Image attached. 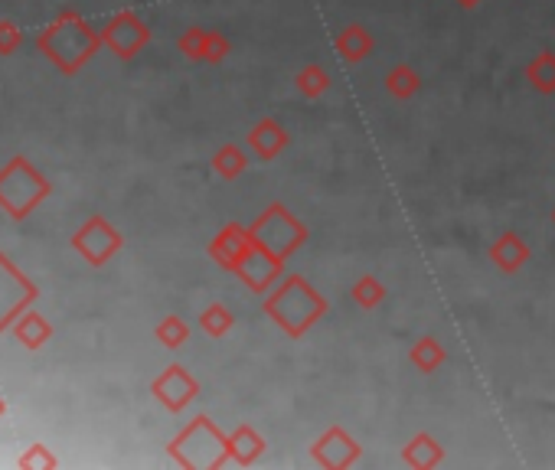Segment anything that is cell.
Segmentation results:
<instances>
[{
  "label": "cell",
  "instance_id": "obj_23",
  "mask_svg": "<svg viewBox=\"0 0 555 470\" xmlns=\"http://www.w3.org/2000/svg\"><path fill=\"white\" fill-rule=\"evenodd\" d=\"M154 337L164 343L167 350H180V346L190 340V327H187V320H180V317H164L157 324Z\"/></svg>",
  "mask_w": 555,
  "mask_h": 470
},
{
  "label": "cell",
  "instance_id": "obj_28",
  "mask_svg": "<svg viewBox=\"0 0 555 470\" xmlns=\"http://www.w3.org/2000/svg\"><path fill=\"white\" fill-rule=\"evenodd\" d=\"M458 4H461V7H467V10H471V7H477V4H480V0H458Z\"/></svg>",
  "mask_w": 555,
  "mask_h": 470
},
{
  "label": "cell",
  "instance_id": "obj_5",
  "mask_svg": "<svg viewBox=\"0 0 555 470\" xmlns=\"http://www.w3.org/2000/svg\"><path fill=\"white\" fill-rule=\"evenodd\" d=\"M311 457L320 467H327V470H347L353 464H360L363 448H360V441H356L347 428L330 425L324 435L311 444Z\"/></svg>",
  "mask_w": 555,
  "mask_h": 470
},
{
  "label": "cell",
  "instance_id": "obj_26",
  "mask_svg": "<svg viewBox=\"0 0 555 470\" xmlns=\"http://www.w3.org/2000/svg\"><path fill=\"white\" fill-rule=\"evenodd\" d=\"M17 333H20V337H23V343H27V346H40L43 340H46V324H43V320H36V317H27V320H23V324H17Z\"/></svg>",
  "mask_w": 555,
  "mask_h": 470
},
{
  "label": "cell",
  "instance_id": "obj_27",
  "mask_svg": "<svg viewBox=\"0 0 555 470\" xmlns=\"http://www.w3.org/2000/svg\"><path fill=\"white\" fill-rule=\"evenodd\" d=\"M20 43V33L10 23H0V53H10Z\"/></svg>",
  "mask_w": 555,
  "mask_h": 470
},
{
  "label": "cell",
  "instance_id": "obj_3",
  "mask_svg": "<svg viewBox=\"0 0 555 470\" xmlns=\"http://www.w3.org/2000/svg\"><path fill=\"white\" fill-rule=\"evenodd\" d=\"M170 457L183 467H222L229 461V435H222L206 415L193 418L190 428H183L180 435L170 441Z\"/></svg>",
  "mask_w": 555,
  "mask_h": 470
},
{
  "label": "cell",
  "instance_id": "obj_21",
  "mask_svg": "<svg viewBox=\"0 0 555 470\" xmlns=\"http://www.w3.org/2000/svg\"><path fill=\"white\" fill-rule=\"evenodd\" d=\"M386 284H382L376 275H363V278H356L353 281V288H350V298L356 307H363V311H376V307L386 301Z\"/></svg>",
  "mask_w": 555,
  "mask_h": 470
},
{
  "label": "cell",
  "instance_id": "obj_2",
  "mask_svg": "<svg viewBox=\"0 0 555 470\" xmlns=\"http://www.w3.org/2000/svg\"><path fill=\"white\" fill-rule=\"evenodd\" d=\"M249 232H252V239L262 245V249H268L271 255H278L281 262H288V258L294 252H301L307 245V239H311V232H307L304 222L278 200L268 203L262 213L255 216Z\"/></svg>",
  "mask_w": 555,
  "mask_h": 470
},
{
  "label": "cell",
  "instance_id": "obj_8",
  "mask_svg": "<svg viewBox=\"0 0 555 470\" xmlns=\"http://www.w3.org/2000/svg\"><path fill=\"white\" fill-rule=\"evenodd\" d=\"M151 392L160 405L170 408V412H183V408L200 395V382H196L183 366H167L164 373L154 379Z\"/></svg>",
  "mask_w": 555,
  "mask_h": 470
},
{
  "label": "cell",
  "instance_id": "obj_7",
  "mask_svg": "<svg viewBox=\"0 0 555 470\" xmlns=\"http://www.w3.org/2000/svg\"><path fill=\"white\" fill-rule=\"evenodd\" d=\"M147 40H151V30H147V23H144L138 14H131V10H125V14H118V17L111 20L108 27L102 30V43H105L115 56H121V59L138 56L141 49L147 46Z\"/></svg>",
  "mask_w": 555,
  "mask_h": 470
},
{
  "label": "cell",
  "instance_id": "obj_24",
  "mask_svg": "<svg viewBox=\"0 0 555 470\" xmlns=\"http://www.w3.org/2000/svg\"><path fill=\"white\" fill-rule=\"evenodd\" d=\"M232 53V43L229 36H222L219 30H206V40H203V63H222Z\"/></svg>",
  "mask_w": 555,
  "mask_h": 470
},
{
  "label": "cell",
  "instance_id": "obj_20",
  "mask_svg": "<svg viewBox=\"0 0 555 470\" xmlns=\"http://www.w3.org/2000/svg\"><path fill=\"white\" fill-rule=\"evenodd\" d=\"M526 82L533 85L539 95H555V53H536L526 63Z\"/></svg>",
  "mask_w": 555,
  "mask_h": 470
},
{
  "label": "cell",
  "instance_id": "obj_17",
  "mask_svg": "<svg viewBox=\"0 0 555 470\" xmlns=\"http://www.w3.org/2000/svg\"><path fill=\"white\" fill-rule=\"evenodd\" d=\"M330 85H333V76L327 72V66H320V63H307L298 69V76H294V89H298L301 98H311V102H317L320 95H327Z\"/></svg>",
  "mask_w": 555,
  "mask_h": 470
},
{
  "label": "cell",
  "instance_id": "obj_10",
  "mask_svg": "<svg viewBox=\"0 0 555 470\" xmlns=\"http://www.w3.org/2000/svg\"><path fill=\"white\" fill-rule=\"evenodd\" d=\"M249 249H252V232H249V226L229 222V226H222L216 232V239L209 242V258H213L219 268L236 271Z\"/></svg>",
  "mask_w": 555,
  "mask_h": 470
},
{
  "label": "cell",
  "instance_id": "obj_13",
  "mask_svg": "<svg viewBox=\"0 0 555 470\" xmlns=\"http://www.w3.org/2000/svg\"><path fill=\"white\" fill-rule=\"evenodd\" d=\"M402 464L412 467V470H431V467H441L444 464V448L435 435H428V431H418V435L402 448Z\"/></svg>",
  "mask_w": 555,
  "mask_h": 470
},
{
  "label": "cell",
  "instance_id": "obj_25",
  "mask_svg": "<svg viewBox=\"0 0 555 470\" xmlns=\"http://www.w3.org/2000/svg\"><path fill=\"white\" fill-rule=\"evenodd\" d=\"M203 40H206V30L190 27V30L177 40V49H180V53L187 56V59H193V63H203Z\"/></svg>",
  "mask_w": 555,
  "mask_h": 470
},
{
  "label": "cell",
  "instance_id": "obj_11",
  "mask_svg": "<svg viewBox=\"0 0 555 470\" xmlns=\"http://www.w3.org/2000/svg\"><path fill=\"white\" fill-rule=\"evenodd\" d=\"M288 144H291V134L288 128L281 125L278 118H262V121H255L252 131L245 134V147L255 154V160H262V164H268V160H275L288 151Z\"/></svg>",
  "mask_w": 555,
  "mask_h": 470
},
{
  "label": "cell",
  "instance_id": "obj_6",
  "mask_svg": "<svg viewBox=\"0 0 555 470\" xmlns=\"http://www.w3.org/2000/svg\"><path fill=\"white\" fill-rule=\"evenodd\" d=\"M232 275H239V281L249 291L265 294V291H271L281 281V275H285V262H281L278 255H271L268 249H262V245L252 239V249L245 252V258L239 262V268L232 271Z\"/></svg>",
  "mask_w": 555,
  "mask_h": 470
},
{
  "label": "cell",
  "instance_id": "obj_22",
  "mask_svg": "<svg viewBox=\"0 0 555 470\" xmlns=\"http://www.w3.org/2000/svg\"><path fill=\"white\" fill-rule=\"evenodd\" d=\"M200 327H203L206 337L219 340V337H226L232 327H236V317H232V311L226 304H209L206 311L200 314Z\"/></svg>",
  "mask_w": 555,
  "mask_h": 470
},
{
  "label": "cell",
  "instance_id": "obj_19",
  "mask_svg": "<svg viewBox=\"0 0 555 470\" xmlns=\"http://www.w3.org/2000/svg\"><path fill=\"white\" fill-rule=\"evenodd\" d=\"M418 89H422V76H418L409 63H396L386 72V92L392 98H399V102H409V98H415Z\"/></svg>",
  "mask_w": 555,
  "mask_h": 470
},
{
  "label": "cell",
  "instance_id": "obj_1",
  "mask_svg": "<svg viewBox=\"0 0 555 470\" xmlns=\"http://www.w3.org/2000/svg\"><path fill=\"white\" fill-rule=\"evenodd\" d=\"M262 311L285 337L301 340L317 320L330 314V301L304 275H281V281L265 294Z\"/></svg>",
  "mask_w": 555,
  "mask_h": 470
},
{
  "label": "cell",
  "instance_id": "obj_4",
  "mask_svg": "<svg viewBox=\"0 0 555 470\" xmlns=\"http://www.w3.org/2000/svg\"><path fill=\"white\" fill-rule=\"evenodd\" d=\"M98 43H102V36L89 30L79 17H72V14H63L56 20V27H49V33L40 36V46H46L49 56L56 59V66L66 72L79 69L98 49Z\"/></svg>",
  "mask_w": 555,
  "mask_h": 470
},
{
  "label": "cell",
  "instance_id": "obj_16",
  "mask_svg": "<svg viewBox=\"0 0 555 470\" xmlns=\"http://www.w3.org/2000/svg\"><path fill=\"white\" fill-rule=\"evenodd\" d=\"M409 363L418 369V373H438V369L448 363V350L435 340V337H418L412 346H409Z\"/></svg>",
  "mask_w": 555,
  "mask_h": 470
},
{
  "label": "cell",
  "instance_id": "obj_29",
  "mask_svg": "<svg viewBox=\"0 0 555 470\" xmlns=\"http://www.w3.org/2000/svg\"><path fill=\"white\" fill-rule=\"evenodd\" d=\"M552 226H555V206H552Z\"/></svg>",
  "mask_w": 555,
  "mask_h": 470
},
{
  "label": "cell",
  "instance_id": "obj_14",
  "mask_svg": "<svg viewBox=\"0 0 555 470\" xmlns=\"http://www.w3.org/2000/svg\"><path fill=\"white\" fill-rule=\"evenodd\" d=\"M333 49H337V56L347 59L350 66L363 63V59L376 49L373 33H369L363 23H350V27H343L337 33V40H333Z\"/></svg>",
  "mask_w": 555,
  "mask_h": 470
},
{
  "label": "cell",
  "instance_id": "obj_15",
  "mask_svg": "<svg viewBox=\"0 0 555 470\" xmlns=\"http://www.w3.org/2000/svg\"><path fill=\"white\" fill-rule=\"evenodd\" d=\"M265 438L258 435L252 425H239L236 431L229 435V461L239 464V467H252L258 457L265 454Z\"/></svg>",
  "mask_w": 555,
  "mask_h": 470
},
{
  "label": "cell",
  "instance_id": "obj_12",
  "mask_svg": "<svg viewBox=\"0 0 555 470\" xmlns=\"http://www.w3.org/2000/svg\"><path fill=\"white\" fill-rule=\"evenodd\" d=\"M529 245L526 239H520L516 232H503L500 239H493V245L487 249V258H490V265L503 271V275H516L526 262H529Z\"/></svg>",
  "mask_w": 555,
  "mask_h": 470
},
{
  "label": "cell",
  "instance_id": "obj_9",
  "mask_svg": "<svg viewBox=\"0 0 555 470\" xmlns=\"http://www.w3.org/2000/svg\"><path fill=\"white\" fill-rule=\"evenodd\" d=\"M76 249L89 258L92 265H102V262H108L111 255H115L118 249H121V235H118V229H111L105 219H89L85 222V226L79 229V235H76Z\"/></svg>",
  "mask_w": 555,
  "mask_h": 470
},
{
  "label": "cell",
  "instance_id": "obj_18",
  "mask_svg": "<svg viewBox=\"0 0 555 470\" xmlns=\"http://www.w3.org/2000/svg\"><path fill=\"white\" fill-rule=\"evenodd\" d=\"M213 170L226 183L239 180L242 173L249 170V154H245V147H239V144H222L219 151L213 154Z\"/></svg>",
  "mask_w": 555,
  "mask_h": 470
}]
</instances>
